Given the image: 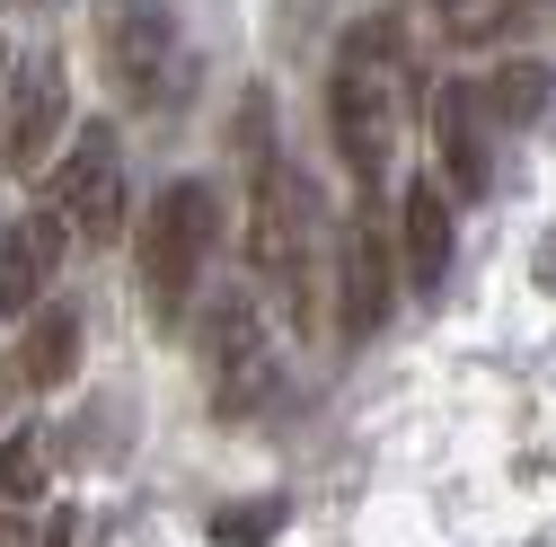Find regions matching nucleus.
<instances>
[{"mask_svg": "<svg viewBox=\"0 0 556 547\" xmlns=\"http://www.w3.org/2000/svg\"><path fill=\"white\" fill-rule=\"evenodd\" d=\"M406 106H415V72H406L397 27L389 18L354 27L344 53H336V72H327V115H336V151H344L363 194L389 186V160L406 142Z\"/></svg>", "mask_w": 556, "mask_h": 547, "instance_id": "nucleus-1", "label": "nucleus"}, {"mask_svg": "<svg viewBox=\"0 0 556 547\" xmlns=\"http://www.w3.org/2000/svg\"><path fill=\"white\" fill-rule=\"evenodd\" d=\"M222 256V186L213 177H168L142 203V256H132V283H142V309L160 327H177L203 292V274Z\"/></svg>", "mask_w": 556, "mask_h": 547, "instance_id": "nucleus-2", "label": "nucleus"}, {"mask_svg": "<svg viewBox=\"0 0 556 547\" xmlns=\"http://www.w3.org/2000/svg\"><path fill=\"white\" fill-rule=\"evenodd\" d=\"M98 72L124 106L168 115L194 89V44L168 0H98Z\"/></svg>", "mask_w": 556, "mask_h": 547, "instance_id": "nucleus-3", "label": "nucleus"}, {"mask_svg": "<svg viewBox=\"0 0 556 547\" xmlns=\"http://www.w3.org/2000/svg\"><path fill=\"white\" fill-rule=\"evenodd\" d=\"M45 213L62 221V239L80 247H115L124 221H132V168H124V132L106 115L72 124L62 160L45 168Z\"/></svg>", "mask_w": 556, "mask_h": 547, "instance_id": "nucleus-4", "label": "nucleus"}, {"mask_svg": "<svg viewBox=\"0 0 556 547\" xmlns=\"http://www.w3.org/2000/svg\"><path fill=\"white\" fill-rule=\"evenodd\" d=\"M274 327L256 309L248 283L213 292V309H203V397H213V416L222 424H248L265 416V397H274Z\"/></svg>", "mask_w": 556, "mask_h": 547, "instance_id": "nucleus-5", "label": "nucleus"}, {"mask_svg": "<svg viewBox=\"0 0 556 547\" xmlns=\"http://www.w3.org/2000/svg\"><path fill=\"white\" fill-rule=\"evenodd\" d=\"M397 221L380 213V194L354 203V230L336 239V335H380L389 327V301H397Z\"/></svg>", "mask_w": 556, "mask_h": 547, "instance_id": "nucleus-6", "label": "nucleus"}, {"mask_svg": "<svg viewBox=\"0 0 556 547\" xmlns=\"http://www.w3.org/2000/svg\"><path fill=\"white\" fill-rule=\"evenodd\" d=\"M72 142V80H62V53H18L10 106H0V168L10 177H45Z\"/></svg>", "mask_w": 556, "mask_h": 547, "instance_id": "nucleus-7", "label": "nucleus"}, {"mask_svg": "<svg viewBox=\"0 0 556 547\" xmlns=\"http://www.w3.org/2000/svg\"><path fill=\"white\" fill-rule=\"evenodd\" d=\"M80 309H62V301H45L18 335H10V354H0V397H45V389H72V371H80Z\"/></svg>", "mask_w": 556, "mask_h": 547, "instance_id": "nucleus-8", "label": "nucleus"}, {"mask_svg": "<svg viewBox=\"0 0 556 547\" xmlns=\"http://www.w3.org/2000/svg\"><path fill=\"white\" fill-rule=\"evenodd\" d=\"M433 160H442V186L451 194H495V142H485V98H477V80H451V89H433Z\"/></svg>", "mask_w": 556, "mask_h": 547, "instance_id": "nucleus-9", "label": "nucleus"}, {"mask_svg": "<svg viewBox=\"0 0 556 547\" xmlns=\"http://www.w3.org/2000/svg\"><path fill=\"white\" fill-rule=\"evenodd\" d=\"M451 239H459V203L442 177H415L397 203V274L406 292H442L451 283Z\"/></svg>", "mask_w": 556, "mask_h": 547, "instance_id": "nucleus-10", "label": "nucleus"}, {"mask_svg": "<svg viewBox=\"0 0 556 547\" xmlns=\"http://www.w3.org/2000/svg\"><path fill=\"white\" fill-rule=\"evenodd\" d=\"M62 256H72V239H62L53 213H27V221L0 230V318H10V327H27V318L45 309Z\"/></svg>", "mask_w": 556, "mask_h": 547, "instance_id": "nucleus-11", "label": "nucleus"}, {"mask_svg": "<svg viewBox=\"0 0 556 547\" xmlns=\"http://www.w3.org/2000/svg\"><path fill=\"white\" fill-rule=\"evenodd\" d=\"M477 98H485V124H539L556 106V72L547 62H504L495 80H477Z\"/></svg>", "mask_w": 556, "mask_h": 547, "instance_id": "nucleus-12", "label": "nucleus"}, {"mask_svg": "<svg viewBox=\"0 0 556 547\" xmlns=\"http://www.w3.org/2000/svg\"><path fill=\"white\" fill-rule=\"evenodd\" d=\"M292 504L283 495H248V504H213V547H265V538H283Z\"/></svg>", "mask_w": 556, "mask_h": 547, "instance_id": "nucleus-13", "label": "nucleus"}, {"mask_svg": "<svg viewBox=\"0 0 556 547\" xmlns=\"http://www.w3.org/2000/svg\"><path fill=\"white\" fill-rule=\"evenodd\" d=\"M36 495H45V433L18 424L0 442V504H36Z\"/></svg>", "mask_w": 556, "mask_h": 547, "instance_id": "nucleus-14", "label": "nucleus"}, {"mask_svg": "<svg viewBox=\"0 0 556 547\" xmlns=\"http://www.w3.org/2000/svg\"><path fill=\"white\" fill-rule=\"evenodd\" d=\"M36 547H80V512H53V521L36 530Z\"/></svg>", "mask_w": 556, "mask_h": 547, "instance_id": "nucleus-15", "label": "nucleus"}, {"mask_svg": "<svg viewBox=\"0 0 556 547\" xmlns=\"http://www.w3.org/2000/svg\"><path fill=\"white\" fill-rule=\"evenodd\" d=\"M0 547H36V521H27V512H10V504H0Z\"/></svg>", "mask_w": 556, "mask_h": 547, "instance_id": "nucleus-16", "label": "nucleus"}, {"mask_svg": "<svg viewBox=\"0 0 556 547\" xmlns=\"http://www.w3.org/2000/svg\"><path fill=\"white\" fill-rule=\"evenodd\" d=\"M10 80H18V44L0 36V106H10Z\"/></svg>", "mask_w": 556, "mask_h": 547, "instance_id": "nucleus-17", "label": "nucleus"}]
</instances>
